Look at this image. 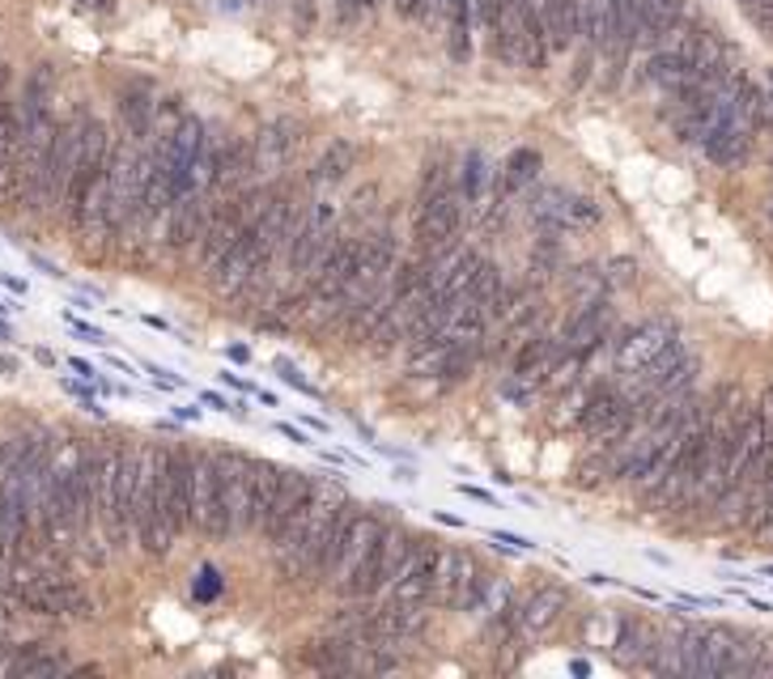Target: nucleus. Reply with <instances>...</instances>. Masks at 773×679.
<instances>
[{"instance_id":"obj_1","label":"nucleus","mask_w":773,"mask_h":679,"mask_svg":"<svg viewBox=\"0 0 773 679\" xmlns=\"http://www.w3.org/2000/svg\"><path fill=\"white\" fill-rule=\"evenodd\" d=\"M425 553H430V548H421L416 535H409V531H400V527H386L383 535L365 548V556H361L358 565L344 574L340 590H344L349 599H370V595H379V590H391Z\"/></svg>"},{"instance_id":"obj_2","label":"nucleus","mask_w":773,"mask_h":679,"mask_svg":"<svg viewBox=\"0 0 773 679\" xmlns=\"http://www.w3.org/2000/svg\"><path fill=\"white\" fill-rule=\"evenodd\" d=\"M192 463H196V451L166 446L162 480H157V518H162V531L171 535V544L192 527Z\"/></svg>"},{"instance_id":"obj_3","label":"nucleus","mask_w":773,"mask_h":679,"mask_svg":"<svg viewBox=\"0 0 773 679\" xmlns=\"http://www.w3.org/2000/svg\"><path fill=\"white\" fill-rule=\"evenodd\" d=\"M315 497H319V484H315L307 472H298V467H281L277 497H272L268 518L259 523V535H264L272 548H281L285 539L293 535V527L307 518V510L315 505Z\"/></svg>"},{"instance_id":"obj_4","label":"nucleus","mask_w":773,"mask_h":679,"mask_svg":"<svg viewBox=\"0 0 773 679\" xmlns=\"http://www.w3.org/2000/svg\"><path fill=\"white\" fill-rule=\"evenodd\" d=\"M578 425L583 433L591 438V442H604V446H612V442H625L633 425H638V403L625 400L620 391H591L587 403H583V416H578Z\"/></svg>"},{"instance_id":"obj_5","label":"nucleus","mask_w":773,"mask_h":679,"mask_svg":"<svg viewBox=\"0 0 773 679\" xmlns=\"http://www.w3.org/2000/svg\"><path fill=\"white\" fill-rule=\"evenodd\" d=\"M361 264V238L353 234H344V238H336L332 247L323 251V259L310 268V277L302 280L307 285V306H332V298L353 280Z\"/></svg>"},{"instance_id":"obj_6","label":"nucleus","mask_w":773,"mask_h":679,"mask_svg":"<svg viewBox=\"0 0 773 679\" xmlns=\"http://www.w3.org/2000/svg\"><path fill=\"white\" fill-rule=\"evenodd\" d=\"M464 208L467 196L464 192H446V196H421V208H416V243L425 251H442L455 243V234L464 226Z\"/></svg>"},{"instance_id":"obj_7","label":"nucleus","mask_w":773,"mask_h":679,"mask_svg":"<svg viewBox=\"0 0 773 679\" xmlns=\"http://www.w3.org/2000/svg\"><path fill=\"white\" fill-rule=\"evenodd\" d=\"M81 150H85V115H73V120H60L52 141V157H48V204H64L69 187H73V175L81 166Z\"/></svg>"},{"instance_id":"obj_8","label":"nucleus","mask_w":773,"mask_h":679,"mask_svg":"<svg viewBox=\"0 0 773 679\" xmlns=\"http://www.w3.org/2000/svg\"><path fill=\"white\" fill-rule=\"evenodd\" d=\"M217 204H221V192H183L179 200H175V208H171V217H166V243L175 251L200 247Z\"/></svg>"},{"instance_id":"obj_9","label":"nucleus","mask_w":773,"mask_h":679,"mask_svg":"<svg viewBox=\"0 0 773 679\" xmlns=\"http://www.w3.org/2000/svg\"><path fill=\"white\" fill-rule=\"evenodd\" d=\"M13 599L30 611H39V616H78L85 611V595H81L73 582L64 578H39V574H30L13 586Z\"/></svg>"},{"instance_id":"obj_10","label":"nucleus","mask_w":773,"mask_h":679,"mask_svg":"<svg viewBox=\"0 0 773 679\" xmlns=\"http://www.w3.org/2000/svg\"><path fill=\"white\" fill-rule=\"evenodd\" d=\"M332 208L328 204H310V213H307V222H302V229H298V238H293V247H289V255H285V268L293 272V277H310V268L323 259V251L332 247L336 238H332Z\"/></svg>"},{"instance_id":"obj_11","label":"nucleus","mask_w":773,"mask_h":679,"mask_svg":"<svg viewBox=\"0 0 773 679\" xmlns=\"http://www.w3.org/2000/svg\"><path fill=\"white\" fill-rule=\"evenodd\" d=\"M671 340H676V331L668 323H642V328L625 331L617 340V370L620 374H638V370H646L659 352L668 349Z\"/></svg>"},{"instance_id":"obj_12","label":"nucleus","mask_w":773,"mask_h":679,"mask_svg":"<svg viewBox=\"0 0 773 679\" xmlns=\"http://www.w3.org/2000/svg\"><path fill=\"white\" fill-rule=\"evenodd\" d=\"M264 459L230 451V514H234V535H251V497H256V480Z\"/></svg>"},{"instance_id":"obj_13","label":"nucleus","mask_w":773,"mask_h":679,"mask_svg":"<svg viewBox=\"0 0 773 679\" xmlns=\"http://www.w3.org/2000/svg\"><path fill=\"white\" fill-rule=\"evenodd\" d=\"M612 306L608 302H591V306H583L574 319L566 323V331H561V344H566L569 352H595L608 336H612Z\"/></svg>"},{"instance_id":"obj_14","label":"nucleus","mask_w":773,"mask_h":679,"mask_svg":"<svg viewBox=\"0 0 773 679\" xmlns=\"http://www.w3.org/2000/svg\"><path fill=\"white\" fill-rule=\"evenodd\" d=\"M383 531L386 527L374 518V514H358V518L349 523V531H344V539H340V548H336V560L328 565V574H332V578H344V574L358 565L361 556H365V548H370V544L383 535Z\"/></svg>"},{"instance_id":"obj_15","label":"nucleus","mask_w":773,"mask_h":679,"mask_svg":"<svg viewBox=\"0 0 773 679\" xmlns=\"http://www.w3.org/2000/svg\"><path fill=\"white\" fill-rule=\"evenodd\" d=\"M540 34L548 55H561L569 48V39L578 34V0H544Z\"/></svg>"},{"instance_id":"obj_16","label":"nucleus","mask_w":773,"mask_h":679,"mask_svg":"<svg viewBox=\"0 0 773 679\" xmlns=\"http://www.w3.org/2000/svg\"><path fill=\"white\" fill-rule=\"evenodd\" d=\"M701 150L710 162H719V166H740L752 150V127L740 124V120H731V124L714 127L705 141H701Z\"/></svg>"},{"instance_id":"obj_17","label":"nucleus","mask_w":773,"mask_h":679,"mask_svg":"<svg viewBox=\"0 0 773 679\" xmlns=\"http://www.w3.org/2000/svg\"><path fill=\"white\" fill-rule=\"evenodd\" d=\"M561 611H566V590L544 586V590H536L527 604L518 607V629H523V632H548L557 620H561Z\"/></svg>"},{"instance_id":"obj_18","label":"nucleus","mask_w":773,"mask_h":679,"mask_svg":"<svg viewBox=\"0 0 773 679\" xmlns=\"http://www.w3.org/2000/svg\"><path fill=\"white\" fill-rule=\"evenodd\" d=\"M136 467H141V451H124V446H120V467H115V544L132 531V488H136Z\"/></svg>"},{"instance_id":"obj_19","label":"nucleus","mask_w":773,"mask_h":679,"mask_svg":"<svg viewBox=\"0 0 773 679\" xmlns=\"http://www.w3.org/2000/svg\"><path fill=\"white\" fill-rule=\"evenodd\" d=\"M192 527L200 535L213 527V451H196L192 463Z\"/></svg>"},{"instance_id":"obj_20","label":"nucleus","mask_w":773,"mask_h":679,"mask_svg":"<svg viewBox=\"0 0 773 679\" xmlns=\"http://www.w3.org/2000/svg\"><path fill=\"white\" fill-rule=\"evenodd\" d=\"M476 569V560L467 553H455V548H442L439 553V574H434V595H430V607H451L460 582Z\"/></svg>"},{"instance_id":"obj_21","label":"nucleus","mask_w":773,"mask_h":679,"mask_svg":"<svg viewBox=\"0 0 773 679\" xmlns=\"http://www.w3.org/2000/svg\"><path fill=\"white\" fill-rule=\"evenodd\" d=\"M655 632H650V625L646 620H620V629H617V658H620V667H646L650 662V655H655Z\"/></svg>"},{"instance_id":"obj_22","label":"nucleus","mask_w":773,"mask_h":679,"mask_svg":"<svg viewBox=\"0 0 773 679\" xmlns=\"http://www.w3.org/2000/svg\"><path fill=\"white\" fill-rule=\"evenodd\" d=\"M578 34L587 48L599 51L612 39V0H578Z\"/></svg>"},{"instance_id":"obj_23","label":"nucleus","mask_w":773,"mask_h":679,"mask_svg":"<svg viewBox=\"0 0 773 679\" xmlns=\"http://www.w3.org/2000/svg\"><path fill=\"white\" fill-rule=\"evenodd\" d=\"M532 217L548 234H561V229L574 226V196L561 192V187H544L540 196H536V204H532Z\"/></svg>"},{"instance_id":"obj_24","label":"nucleus","mask_w":773,"mask_h":679,"mask_svg":"<svg viewBox=\"0 0 773 679\" xmlns=\"http://www.w3.org/2000/svg\"><path fill=\"white\" fill-rule=\"evenodd\" d=\"M69 671V658L64 655H43V650H22L18 658H9V676L22 679H52Z\"/></svg>"},{"instance_id":"obj_25","label":"nucleus","mask_w":773,"mask_h":679,"mask_svg":"<svg viewBox=\"0 0 773 679\" xmlns=\"http://www.w3.org/2000/svg\"><path fill=\"white\" fill-rule=\"evenodd\" d=\"M642 39H663L671 25H680V0H638Z\"/></svg>"},{"instance_id":"obj_26","label":"nucleus","mask_w":773,"mask_h":679,"mask_svg":"<svg viewBox=\"0 0 773 679\" xmlns=\"http://www.w3.org/2000/svg\"><path fill=\"white\" fill-rule=\"evenodd\" d=\"M536 175H540V153L515 150L511 153V162H506V171L497 175V192H518V187L536 183Z\"/></svg>"},{"instance_id":"obj_27","label":"nucleus","mask_w":773,"mask_h":679,"mask_svg":"<svg viewBox=\"0 0 773 679\" xmlns=\"http://www.w3.org/2000/svg\"><path fill=\"white\" fill-rule=\"evenodd\" d=\"M277 480H281V467L264 459V467H259V480H256V497H251V531H259V523L268 518V510H272V497H277Z\"/></svg>"},{"instance_id":"obj_28","label":"nucleus","mask_w":773,"mask_h":679,"mask_svg":"<svg viewBox=\"0 0 773 679\" xmlns=\"http://www.w3.org/2000/svg\"><path fill=\"white\" fill-rule=\"evenodd\" d=\"M293 150V124H272L259 132V145H256V162H281L285 153Z\"/></svg>"},{"instance_id":"obj_29","label":"nucleus","mask_w":773,"mask_h":679,"mask_svg":"<svg viewBox=\"0 0 773 679\" xmlns=\"http://www.w3.org/2000/svg\"><path fill=\"white\" fill-rule=\"evenodd\" d=\"M353 157H358L353 145H332V150L323 153V162L315 166V183H336V178H344L349 175V166H353Z\"/></svg>"},{"instance_id":"obj_30","label":"nucleus","mask_w":773,"mask_h":679,"mask_svg":"<svg viewBox=\"0 0 773 679\" xmlns=\"http://www.w3.org/2000/svg\"><path fill=\"white\" fill-rule=\"evenodd\" d=\"M485 157L481 153H467L464 162H460V192L467 196V204L481 200V187H485Z\"/></svg>"},{"instance_id":"obj_31","label":"nucleus","mask_w":773,"mask_h":679,"mask_svg":"<svg viewBox=\"0 0 773 679\" xmlns=\"http://www.w3.org/2000/svg\"><path fill=\"white\" fill-rule=\"evenodd\" d=\"M574 289H578V298H583V306L604 302V277H599L595 268H583V272L574 277Z\"/></svg>"},{"instance_id":"obj_32","label":"nucleus","mask_w":773,"mask_h":679,"mask_svg":"<svg viewBox=\"0 0 773 679\" xmlns=\"http://www.w3.org/2000/svg\"><path fill=\"white\" fill-rule=\"evenodd\" d=\"M64 319H69V328L78 331V336H85V340H90V344H106V336L99 328H90V323H81L78 315H64Z\"/></svg>"},{"instance_id":"obj_33","label":"nucleus","mask_w":773,"mask_h":679,"mask_svg":"<svg viewBox=\"0 0 773 679\" xmlns=\"http://www.w3.org/2000/svg\"><path fill=\"white\" fill-rule=\"evenodd\" d=\"M277 370H281V378H285V382H289V387H298V391H307V395H315V387H310L307 378L298 374V370H293L289 361H277Z\"/></svg>"},{"instance_id":"obj_34","label":"nucleus","mask_w":773,"mask_h":679,"mask_svg":"<svg viewBox=\"0 0 773 679\" xmlns=\"http://www.w3.org/2000/svg\"><path fill=\"white\" fill-rule=\"evenodd\" d=\"M150 374H154L157 387H183V378L171 374V370H162V366H150Z\"/></svg>"},{"instance_id":"obj_35","label":"nucleus","mask_w":773,"mask_h":679,"mask_svg":"<svg viewBox=\"0 0 773 679\" xmlns=\"http://www.w3.org/2000/svg\"><path fill=\"white\" fill-rule=\"evenodd\" d=\"M200 400H205L208 408H217V412H230V408H234V412H238V416H243V408H238V403H226V400H221V395H213V391H205V395H200Z\"/></svg>"},{"instance_id":"obj_36","label":"nucleus","mask_w":773,"mask_h":679,"mask_svg":"<svg viewBox=\"0 0 773 679\" xmlns=\"http://www.w3.org/2000/svg\"><path fill=\"white\" fill-rule=\"evenodd\" d=\"M69 366H73V370H78V374L85 378V382H94V378H99V374H94V366H90V361H81V357H73Z\"/></svg>"},{"instance_id":"obj_37","label":"nucleus","mask_w":773,"mask_h":679,"mask_svg":"<svg viewBox=\"0 0 773 679\" xmlns=\"http://www.w3.org/2000/svg\"><path fill=\"white\" fill-rule=\"evenodd\" d=\"M0 285H4V289H13V294H27V280L9 277V272H0Z\"/></svg>"},{"instance_id":"obj_38","label":"nucleus","mask_w":773,"mask_h":679,"mask_svg":"<svg viewBox=\"0 0 773 679\" xmlns=\"http://www.w3.org/2000/svg\"><path fill=\"white\" fill-rule=\"evenodd\" d=\"M460 493H467V497H476V502H497V497H493V493H485V488H467V484H460Z\"/></svg>"},{"instance_id":"obj_39","label":"nucleus","mask_w":773,"mask_h":679,"mask_svg":"<svg viewBox=\"0 0 773 679\" xmlns=\"http://www.w3.org/2000/svg\"><path fill=\"white\" fill-rule=\"evenodd\" d=\"M761 412H765V416L773 421V387L765 391V395H761Z\"/></svg>"},{"instance_id":"obj_40","label":"nucleus","mask_w":773,"mask_h":679,"mask_svg":"<svg viewBox=\"0 0 773 679\" xmlns=\"http://www.w3.org/2000/svg\"><path fill=\"white\" fill-rule=\"evenodd\" d=\"M277 429H281V433H285V438H293V442H310V438H307V433H298V429H289V425H277Z\"/></svg>"},{"instance_id":"obj_41","label":"nucleus","mask_w":773,"mask_h":679,"mask_svg":"<svg viewBox=\"0 0 773 679\" xmlns=\"http://www.w3.org/2000/svg\"><path fill=\"white\" fill-rule=\"evenodd\" d=\"M4 340H9V328H4V323H0V344H4Z\"/></svg>"},{"instance_id":"obj_42","label":"nucleus","mask_w":773,"mask_h":679,"mask_svg":"<svg viewBox=\"0 0 773 679\" xmlns=\"http://www.w3.org/2000/svg\"><path fill=\"white\" fill-rule=\"evenodd\" d=\"M770 217H773V204H770Z\"/></svg>"}]
</instances>
